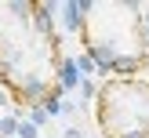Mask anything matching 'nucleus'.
<instances>
[{"mask_svg":"<svg viewBox=\"0 0 149 138\" xmlns=\"http://www.w3.org/2000/svg\"><path fill=\"white\" fill-rule=\"evenodd\" d=\"M95 123L102 138H149V80L109 76L98 84Z\"/></svg>","mask_w":149,"mask_h":138,"instance_id":"7ed1b4c3","label":"nucleus"},{"mask_svg":"<svg viewBox=\"0 0 149 138\" xmlns=\"http://www.w3.org/2000/svg\"><path fill=\"white\" fill-rule=\"evenodd\" d=\"M84 55L109 76H142L149 65V18L142 4L84 0L80 4Z\"/></svg>","mask_w":149,"mask_h":138,"instance_id":"f03ea898","label":"nucleus"},{"mask_svg":"<svg viewBox=\"0 0 149 138\" xmlns=\"http://www.w3.org/2000/svg\"><path fill=\"white\" fill-rule=\"evenodd\" d=\"M62 36L55 7L40 0H0V87L15 109H51L62 94Z\"/></svg>","mask_w":149,"mask_h":138,"instance_id":"f257e3e1","label":"nucleus"}]
</instances>
